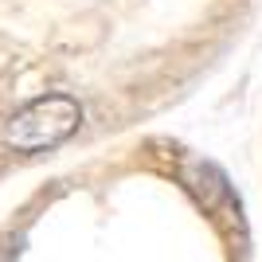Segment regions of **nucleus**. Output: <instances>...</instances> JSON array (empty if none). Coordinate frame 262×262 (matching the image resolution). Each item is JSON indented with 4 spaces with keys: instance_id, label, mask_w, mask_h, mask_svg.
Masks as SVG:
<instances>
[{
    "instance_id": "nucleus-1",
    "label": "nucleus",
    "mask_w": 262,
    "mask_h": 262,
    "mask_svg": "<svg viewBox=\"0 0 262 262\" xmlns=\"http://www.w3.org/2000/svg\"><path fill=\"white\" fill-rule=\"evenodd\" d=\"M82 121V110L75 98L67 94H47V98H35L12 114L8 125H4V145L20 149V153H39V149H51V145L67 141L71 133L78 129Z\"/></svg>"
}]
</instances>
